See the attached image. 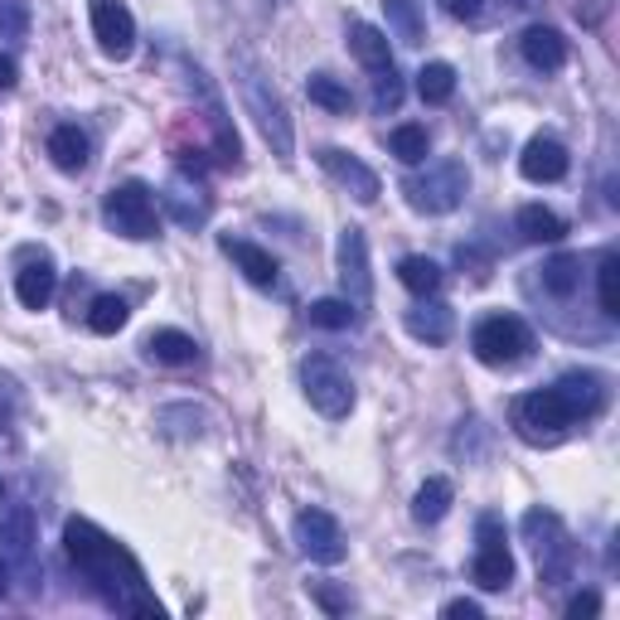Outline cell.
<instances>
[{
	"label": "cell",
	"mask_w": 620,
	"mask_h": 620,
	"mask_svg": "<svg viewBox=\"0 0 620 620\" xmlns=\"http://www.w3.org/2000/svg\"><path fill=\"white\" fill-rule=\"evenodd\" d=\"M63 548H69L73 567L88 577L92 591H98L112 611H122V616H161V601L146 591V577H141L136 558H131L122 543H112L98 524L69 519L63 524Z\"/></svg>",
	"instance_id": "1"
},
{
	"label": "cell",
	"mask_w": 620,
	"mask_h": 620,
	"mask_svg": "<svg viewBox=\"0 0 620 620\" xmlns=\"http://www.w3.org/2000/svg\"><path fill=\"white\" fill-rule=\"evenodd\" d=\"M470 349L485 368H514L533 354V329L519 315H485L470 329Z\"/></svg>",
	"instance_id": "2"
},
{
	"label": "cell",
	"mask_w": 620,
	"mask_h": 620,
	"mask_svg": "<svg viewBox=\"0 0 620 620\" xmlns=\"http://www.w3.org/2000/svg\"><path fill=\"white\" fill-rule=\"evenodd\" d=\"M572 421H577V413H572V403L562 398V388H538V393H524V398L514 403V427H519V437L533 446L562 441Z\"/></svg>",
	"instance_id": "3"
},
{
	"label": "cell",
	"mask_w": 620,
	"mask_h": 620,
	"mask_svg": "<svg viewBox=\"0 0 620 620\" xmlns=\"http://www.w3.org/2000/svg\"><path fill=\"white\" fill-rule=\"evenodd\" d=\"M466 190H470V175H466V165L460 161H441V165H431L427 175H407L403 180V194H407V204L417 209V214H451V209L466 200Z\"/></svg>",
	"instance_id": "4"
},
{
	"label": "cell",
	"mask_w": 620,
	"mask_h": 620,
	"mask_svg": "<svg viewBox=\"0 0 620 620\" xmlns=\"http://www.w3.org/2000/svg\"><path fill=\"white\" fill-rule=\"evenodd\" d=\"M102 223H108L112 233L131 237V243H141V237H155V200L151 190L141 180H126L108 190V200H102Z\"/></svg>",
	"instance_id": "5"
},
{
	"label": "cell",
	"mask_w": 620,
	"mask_h": 620,
	"mask_svg": "<svg viewBox=\"0 0 620 620\" xmlns=\"http://www.w3.org/2000/svg\"><path fill=\"white\" fill-rule=\"evenodd\" d=\"M243 102H247V112L257 116V126H262V136H267V146L282 155V161H292V151H296L292 116H286L282 98H276V92L267 88V78H262L257 69L243 73Z\"/></svg>",
	"instance_id": "6"
},
{
	"label": "cell",
	"mask_w": 620,
	"mask_h": 620,
	"mask_svg": "<svg viewBox=\"0 0 620 620\" xmlns=\"http://www.w3.org/2000/svg\"><path fill=\"white\" fill-rule=\"evenodd\" d=\"M475 538H480L475 562H470L475 587H480V591H505L514 582V552L505 543V524H499L495 514H485V519L475 524Z\"/></svg>",
	"instance_id": "7"
},
{
	"label": "cell",
	"mask_w": 620,
	"mask_h": 620,
	"mask_svg": "<svg viewBox=\"0 0 620 620\" xmlns=\"http://www.w3.org/2000/svg\"><path fill=\"white\" fill-rule=\"evenodd\" d=\"M524 533L533 538L538 577H543V587L567 582V572H572V543H567L562 524L552 519V514H543V509H529V514H524Z\"/></svg>",
	"instance_id": "8"
},
{
	"label": "cell",
	"mask_w": 620,
	"mask_h": 620,
	"mask_svg": "<svg viewBox=\"0 0 620 620\" xmlns=\"http://www.w3.org/2000/svg\"><path fill=\"white\" fill-rule=\"evenodd\" d=\"M296 543L311 562H321V567L345 562V552H349L345 529H339L335 514H325V509H301L296 514Z\"/></svg>",
	"instance_id": "9"
},
{
	"label": "cell",
	"mask_w": 620,
	"mask_h": 620,
	"mask_svg": "<svg viewBox=\"0 0 620 620\" xmlns=\"http://www.w3.org/2000/svg\"><path fill=\"white\" fill-rule=\"evenodd\" d=\"M306 398L321 417L339 421V417H349V407H354V384L329 359H311L306 364Z\"/></svg>",
	"instance_id": "10"
},
{
	"label": "cell",
	"mask_w": 620,
	"mask_h": 620,
	"mask_svg": "<svg viewBox=\"0 0 620 620\" xmlns=\"http://www.w3.org/2000/svg\"><path fill=\"white\" fill-rule=\"evenodd\" d=\"M339 282H345V301L354 306H368L374 301V272H368V237L364 228H345L339 233Z\"/></svg>",
	"instance_id": "11"
},
{
	"label": "cell",
	"mask_w": 620,
	"mask_h": 620,
	"mask_svg": "<svg viewBox=\"0 0 620 620\" xmlns=\"http://www.w3.org/2000/svg\"><path fill=\"white\" fill-rule=\"evenodd\" d=\"M92 34L108 59H126L136 49V20H131L126 0H92Z\"/></svg>",
	"instance_id": "12"
},
{
	"label": "cell",
	"mask_w": 620,
	"mask_h": 620,
	"mask_svg": "<svg viewBox=\"0 0 620 620\" xmlns=\"http://www.w3.org/2000/svg\"><path fill=\"white\" fill-rule=\"evenodd\" d=\"M321 165H325V175L345 184V190H349L359 204H374V200H378V190H384V184H378V175H374V170H368L354 151L325 146V151H321Z\"/></svg>",
	"instance_id": "13"
},
{
	"label": "cell",
	"mask_w": 620,
	"mask_h": 620,
	"mask_svg": "<svg viewBox=\"0 0 620 620\" xmlns=\"http://www.w3.org/2000/svg\"><path fill=\"white\" fill-rule=\"evenodd\" d=\"M218 247H223V257H233V267L243 272L247 282L262 286V292H272V286L282 282V267H276V257L267 253V247L247 243V237H233V233H223Z\"/></svg>",
	"instance_id": "14"
},
{
	"label": "cell",
	"mask_w": 620,
	"mask_h": 620,
	"mask_svg": "<svg viewBox=\"0 0 620 620\" xmlns=\"http://www.w3.org/2000/svg\"><path fill=\"white\" fill-rule=\"evenodd\" d=\"M403 325H407L413 339H421V345H446L451 329H456V311L441 306V301H431V296H417V306L403 315Z\"/></svg>",
	"instance_id": "15"
},
{
	"label": "cell",
	"mask_w": 620,
	"mask_h": 620,
	"mask_svg": "<svg viewBox=\"0 0 620 620\" xmlns=\"http://www.w3.org/2000/svg\"><path fill=\"white\" fill-rule=\"evenodd\" d=\"M519 170H524V180H533V184H558L567 175V146L552 136H533L519 155Z\"/></svg>",
	"instance_id": "16"
},
{
	"label": "cell",
	"mask_w": 620,
	"mask_h": 620,
	"mask_svg": "<svg viewBox=\"0 0 620 620\" xmlns=\"http://www.w3.org/2000/svg\"><path fill=\"white\" fill-rule=\"evenodd\" d=\"M519 54L529 59V69H538V73H558L567 63V39H562V30H552V24H529L519 39Z\"/></svg>",
	"instance_id": "17"
},
{
	"label": "cell",
	"mask_w": 620,
	"mask_h": 620,
	"mask_svg": "<svg viewBox=\"0 0 620 620\" xmlns=\"http://www.w3.org/2000/svg\"><path fill=\"white\" fill-rule=\"evenodd\" d=\"M54 292H59V272H54L49 257H39V262H30V267L16 272V301L24 311H44L49 301H54Z\"/></svg>",
	"instance_id": "18"
},
{
	"label": "cell",
	"mask_w": 620,
	"mask_h": 620,
	"mask_svg": "<svg viewBox=\"0 0 620 620\" xmlns=\"http://www.w3.org/2000/svg\"><path fill=\"white\" fill-rule=\"evenodd\" d=\"M88 131H78L73 122H63L49 131V161H54L59 170H69V175H78V170L88 165Z\"/></svg>",
	"instance_id": "19"
},
{
	"label": "cell",
	"mask_w": 620,
	"mask_h": 620,
	"mask_svg": "<svg viewBox=\"0 0 620 620\" xmlns=\"http://www.w3.org/2000/svg\"><path fill=\"white\" fill-rule=\"evenodd\" d=\"M349 49H354V59L364 63V69H388L393 63V49H388V34L378 30V24H364V20H354L349 24Z\"/></svg>",
	"instance_id": "20"
},
{
	"label": "cell",
	"mask_w": 620,
	"mask_h": 620,
	"mask_svg": "<svg viewBox=\"0 0 620 620\" xmlns=\"http://www.w3.org/2000/svg\"><path fill=\"white\" fill-rule=\"evenodd\" d=\"M146 354L155 364H170V368H184L200 359V345H194L184 329H155V335L146 339Z\"/></svg>",
	"instance_id": "21"
},
{
	"label": "cell",
	"mask_w": 620,
	"mask_h": 620,
	"mask_svg": "<svg viewBox=\"0 0 620 620\" xmlns=\"http://www.w3.org/2000/svg\"><path fill=\"white\" fill-rule=\"evenodd\" d=\"M451 499H456L451 480H446V475H431V480L413 495V519L417 524H441L446 509H451Z\"/></svg>",
	"instance_id": "22"
},
{
	"label": "cell",
	"mask_w": 620,
	"mask_h": 620,
	"mask_svg": "<svg viewBox=\"0 0 620 620\" xmlns=\"http://www.w3.org/2000/svg\"><path fill=\"white\" fill-rule=\"evenodd\" d=\"M519 237H524V243H562L567 223L552 214V209H543V204H524L519 209Z\"/></svg>",
	"instance_id": "23"
},
{
	"label": "cell",
	"mask_w": 620,
	"mask_h": 620,
	"mask_svg": "<svg viewBox=\"0 0 620 620\" xmlns=\"http://www.w3.org/2000/svg\"><path fill=\"white\" fill-rule=\"evenodd\" d=\"M538 276H543V292L548 296L567 301L577 286H582V257H577V253H558L552 262H543V272H538Z\"/></svg>",
	"instance_id": "24"
},
{
	"label": "cell",
	"mask_w": 620,
	"mask_h": 620,
	"mask_svg": "<svg viewBox=\"0 0 620 620\" xmlns=\"http://www.w3.org/2000/svg\"><path fill=\"white\" fill-rule=\"evenodd\" d=\"M417 98L427 102V108H441V102L456 98V69L451 63H421L417 69Z\"/></svg>",
	"instance_id": "25"
},
{
	"label": "cell",
	"mask_w": 620,
	"mask_h": 620,
	"mask_svg": "<svg viewBox=\"0 0 620 620\" xmlns=\"http://www.w3.org/2000/svg\"><path fill=\"white\" fill-rule=\"evenodd\" d=\"M384 16H388V30H393L398 44H421V39H427L417 0H384Z\"/></svg>",
	"instance_id": "26"
},
{
	"label": "cell",
	"mask_w": 620,
	"mask_h": 620,
	"mask_svg": "<svg viewBox=\"0 0 620 620\" xmlns=\"http://www.w3.org/2000/svg\"><path fill=\"white\" fill-rule=\"evenodd\" d=\"M398 282H403L413 296H437V292H441V267H437L431 257H417V253H413V257L398 262Z\"/></svg>",
	"instance_id": "27"
},
{
	"label": "cell",
	"mask_w": 620,
	"mask_h": 620,
	"mask_svg": "<svg viewBox=\"0 0 620 620\" xmlns=\"http://www.w3.org/2000/svg\"><path fill=\"white\" fill-rule=\"evenodd\" d=\"M558 388H562V398L572 403L577 417H591L601 407V378L597 374H567V378H558Z\"/></svg>",
	"instance_id": "28"
},
{
	"label": "cell",
	"mask_w": 620,
	"mask_h": 620,
	"mask_svg": "<svg viewBox=\"0 0 620 620\" xmlns=\"http://www.w3.org/2000/svg\"><path fill=\"white\" fill-rule=\"evenodd\" d=\"M388 146H393V155H398L403 165H421V161H427V151H431V136H427V126L403 122V126H393Z\"/></svg>",
	"instance_id": "29"
},
{
	"label": "cell",
	"mask_w": 620,
	"mask_h": 620,
	"mask_svg": "<svg viewBox=\"0 0 620 620\" xmlns=\"http://www.w3.org/2000/svg\"><path fill=\"white\" fill-rule=\"evenodd\" d=\"M306 92H311L315 108H325V112H349V108H354L349 88L339 83V78H329V73H311V78H306Z\"/></svg>",
	"instance_id": "30"
},
{
	"label": "cell",
	"mask_w": 620,
	"mask_h": 620,
	"mask_svg": "<svg viewBox=\"0 0 620 620\" xmlns=\"http://www.w3.org/2000/svg\"><path fill=\"white\" fill-rule=\"evenodd\" d=\"M131 321V306L122 296H98L92 301V311H88V329L92 335H116Z\"/></svg>",
	"instance_id": "31"
},
{
	"label": "cell",
	"mask_w": 620,
	"mask_h": 620,
	"mask_svg": "<svg viewBox=\"0 0 620 620\" xmlns=\"http://www.w3.org/2000/svg\"><path fill=\"white\" fill-rule=\"evenodd\" d=\"M311 325H321V329H349L354 325V301H345V296H325V301H311Z\"/></svg>",
	"instance_id": "32"
},
{
	"label": "cell",
	"mask_w": 620,
	"mask_h": 620,
	"mask_svg": "<svg viewBox=\"0 0 620 620\" xmlns=\"http://www.w3.org/2000/svg\"><path fill=\"white\" fill-rule=\"evenodd\" d=\"M616 276H620V253H606L601 267H597V292H601V315H606V321H616V315H620Z\"/></svg>",
	"instance_id": "33"
},
{
	"label": "cell",
	"mask_w": 620,
	"mask_h": 620,
	"mask_svg": "<svg viewBox=\"0 0 620 620\" xmlns=\"http://www.w3.org/2000/svg\"><path fill=\"white\" fill-rule=\"evenodd\" d=\"M398 102H403V73L388 63V69L374 73V108L378 112H398Z\"/></svg>",
	"instance_id": "34"
},
{
	"label": "cell",
	"mask_w": 620,
	"mask_h": 620,
	"mask_svg": "<svg viewBox=\"0 0 620 620\" xmlns=\"http://www.w3.org/2000/svg\"><path fill=\"white\" fill-rule=\"evenodd\" d=\"M0 39H30V0H0Z\"/></svg>",
	"instance_id": "35"
},
{
	"label": "cell",
	"mask_w": 620,
	"mask_h": 620,
	"mask_svg": "<svg viewBox=\"0 0 620 620\" xmlns=\"http://www.w3.org/2000/svg\"><path fill=\"white\" fill-rule=\"evenodd\" d=\"M567 616H572V620H582V616H601V597H597V591H577V597L567 601Z\"/></svg>",
	"instance_id": "36"
},
{
	"label": "cell",
	"mask_w": 620,
	"mask_h": 620,
	"mask_svg": "<svg viewBox=\"0 0 620 620\" xmlns=\"http://www.w3.org/2000/svg\"><path fill=\"white\" fill-rule=\"evenodd\" d=\"M441 616H446V620H480V601L456 597V601H446V606H441Z\"/></svg>",
	"instance_id": "37"
},
{
	"label": "cell",
	"mask_w": 620,
	"mask_h": 620,
	"mask_svg": "<svg viewBox=\"0 0 620 620\" xmlns=\"http://www.w3.org/2000/svg\"><path fill=\"white\" fill-rule=\"evenodd\" d=\"M441 6H446V16L451 20H475L485 10V0H441Z\"/></svg>",
	"instance_id": "38"
},
{
	"label": "cell",
	"mask_w": 620,
	"mask_h": 620,
	"mask_svg": "<svg viewBox=\"0 0 620 620\" xmlns=\"http://www.w3.org/2000/svg\"><path fill=\"white\" fill-rule=\"evenodd\" d=\"M16 83H20V69H16V59H10V54H0V92H10Z\"/></svg>",
	"instance_id": "39"
},
{
	"label": "cell",
	"mask_w": 620,
	"mask_h": 620,
	"mask_svg": "<svg viewBox=\"0 0 620 620\" xmlns=\"http://www.w3.org/2000/svg\"><path fill=\"white\" fill-rule=\"evenodd\" d=\"M315 597H321V606H325V611H345V597H335V591H329V587H315Z\"/></svg>",
	"instance_id": "40"
}]
</instances>
